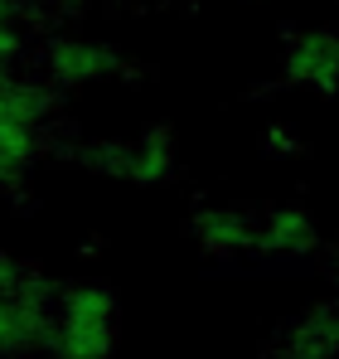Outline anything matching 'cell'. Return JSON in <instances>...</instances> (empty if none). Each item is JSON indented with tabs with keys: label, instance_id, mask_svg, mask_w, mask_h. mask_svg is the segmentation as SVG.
Masks as SVG:
<instances>
[{
	"label": "cell",
	"instance_id": "cell-1",
	"mask_svg": "<svg viewBox=\"0 0 339 359\" xmlns=\"http://www.w3.org/2000/svg\"><path fill=\"white\" fill-rule=\"evenodd\" d=\"M286 73L300 88H339V34L335 29H305L291 39Z\"/></svg>",
	"mask_w": 339,
	"mask_h": 359
}]
</instances>
